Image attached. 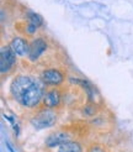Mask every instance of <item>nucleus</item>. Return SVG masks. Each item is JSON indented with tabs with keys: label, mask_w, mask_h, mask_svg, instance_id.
Here are the masks:
<instances>
[{
	"label": "nucleus",
	"mask_w": 133,
	"mask_h": 152,
	"mask_svg": "<svg viewBox=\"0 0 133 152\" xmlns=\"http://www.w3.org/2000/svg\"><path fill=\"white\" fill-rule=\"evenodd\" d=\"M44 87L46 85L40 80H36L28 87V89L25 92L20 99L17 100L19 104H21L25 108H28V109H33V108H37L41 103L43 100V97H44Z\"/></svg>",
	"instance_id": "1"
},
{
	"label": "nucleus",
	"mask_w": 133,
	"mask_h": 152,
	"mask_svg": "<svg viewBox=\"0 0 133 152\" xmlns=\"http://www.w3.org/2000/svg\"><path fill=\"white\" fill-rule=\"evenodd\" d=\"M30 122L36 130L49 129L57 122V113L53 109L44 108L33 115Z\"/></svg>",
	"instance_id": "2"
},
{
	"label": "nucleus",
	"mask_w": 133,
	"mask_h": 152,
	"mask_svg": "<svg viewBox=\"0 0 133 152\" xmlns=\"http://www.w3.org/2000/svg\"><path fill=\"white\" fill-rule=\"evenodd\" d=\"M35 82V78H32L30 76H17L12 79L10 84V94L14 99L17 101L20 99V97L28 89V87Z\"/></svg>",
	"instance_id": "3"
},
{
	"label": "nucleus",
	"mask_w": 133,
	"mask_h": 152,
	"mask_svg": "<svg viewBox=\"0 0 133 152\" xmlns=\"http://www.w3.org/2000/svg\"><path fill=\"white\" fill-rule=\"evenodd\" d=\"M41 82L44 85H49V87H59L64 82V74L59 69L48 68L41 73Z\"/></svg>",
	"instance_id": "4"
},
{
	"label": "nucleus",
	"mask_w": 133,
	"mask_h": 152,
	"mask_svg": "<svg viewBox=\"0 0 133 152\" xmlns=\"http://www.w3.org/2000/svg\"><path fill=\"white\" fill-rule=\"evenodd\" d=\"M16 57L17 56L12 52L9 46L1 48V52H0V72L3 76L9 73L14 68L16 63Z\"/></svg>",
	"instance_id": "5"
},
{
	"label": "nucleus",
	"mask_w": 133,
	"mask_h": 152,
	"mask_svg": "<svg viewBox=\"0 0 133 152\" xmlns=\"http://www.w3.org/2000/svg\"><path fill=\"white\" fill-rule=\"evenodd\" d=\"M47 47H48L47 41L43 37H37L35 40H32L30 42V50H28V55H27L28 59L31 62H36L43 55V52L47 50Z\"/></svg>",
	"instance_id": "6"
},
{
	"label": "nucleus",
	"mask_w": 133,
	"mask_h": 152,
	"mask_svg": "<svg viewBox=\"0 0 133 152\" xmlns=\"http://www.w3.org/2000/svg\"><path fill=\"white\" fill-rule=\"evenodd\" d=\"M70 141V134L66 131H56V132H51L44 140V146L47 149H54V147H59L63 143Z\"/></svg>",
	"instance_id": "7"
},
{
	"label": "nucleus",
	"mask_w": 133,
	"mask_h": 152,
	"mask_svg": "<svg viewBox=\"0 0 133 152\" xmlns=\"http://www.w3.org/2000/svg\"><path fill=\"white\" fill-rule=\"evenodd\" d=\"M62 103V93L56 88H52L49 90H46L42 105L47 109H56Z\"/></svg>",
	"instance_id": "8"
},
{
	"label": "nucleus",
	"mask_w": 133,
	"mask_h": 152,
	"mask_svg": "<svg viewBox=\"0 0 133 152\" xmlns=\"http://www.w3.org/2000/svg\"><path fill=\"white\" fill-rule=\"evenodd\" d=\"M9 47L12 50V52L19 57H24L28 55V50H30V43L27 42L22 37H14L10 41Z\"/></svg>",
	"instance_id": "9"
},
{
	"label": "nucleus",
	"mask_w": 133,
	"mask_h": 152,
	"mask_svg": "<svg viewBox=\"0 0 133 152\" xmlns=\"http://www.w3.org/2000/svg\"><path fill=\"white\" fill-rule=\"evenodd\" d=\"M70 82H74V83H77V84L80 85V87L85 90L89 103H91V104H93L94 100H95V95H96V92H95V89H94L93 85H91L90 82L85 80V79H79V78H72V79H70Z\"/></svg>",
	"instance_id": "10"
},
{
	"label": "nucleus",
	"mask_w": 133,
	"mask_h": 152,
	"mask_svg": "<svg viewBox=\"0 0 133 152\" xmlns=\"http://www.w3.org/2000/svg\"><path fill=\"white\" fill-rule=\"evenodd\" d=\"M57 152H84L81 143L75 140H70V141L63 143L62 146L58 147Z\"/></svg>",
	"instance_id": "11"
},
{
	"label": "nucleus",
	"mask_w": 133,
	"mask_h": 152,
	"mask_svg": "<svg viewBox=\"0 0 133 152\" xmlns=\"http://www.w3.org/2000/svg\"><path fill=\"white\" fill-rule=\"evenodd\" d=\"M26 19H27V24H31V25L36 26L37 28L43 26V24H44L42 16H41L40 14H37V13H33V11H27Z\"/></svg>",
	"instance_id": "12"
},
{
	"label": "nucleus",
	"mask_w": 133,
	"mask_h": 152,
	"mask_svg": "<svg viewBox=\"0 0 133 152\" xmlns=\"http://www.w3.org/2000/svg\"><path fill=\"white\" fill-rule=\"evenodd\" d=\"M81 114L84 115V116H86V118L94 116V115L96 114V108L94 106V104L89 103V104H86V105L84 106V108L81 109Z\"/></svg>",
	"instance_id": "13"
},
{
	"label": "nucleus",
	"mask_w": 133,
	"mask_h": 152,
	"mask_svg": "<svg viewBox=\"0 0 133 152\" xmlns=\"http://www.w3.org/2000/svg\"><path fill=\"white\" fill-rule=\"evenodd\" d=\"M88 152H107L105 147H102V146H100V145H91L89 147V150Z\"/></svg>",
	"instance_id": "14"
},
{
	"label": "nucleus",
	"mask_w": 133,
	"mask_h": 152,
	"mask_svg": "<svg viewBox=\"0 0 133 152\" xmlns=\"http://www.w3.org/2000/svg\"><path fill=\"white\" fill-rule=\"evenodd\" d=\"M25 31H26V34H28V35H33L37 31V27L33 26V25H31V24H27L26 28H25Z\"/></svg>",
	"instance_id": "15"
},
{
	"label": "nucleus",
	"mask_w": 133,
	"mask_h": 152,
	"mask_svg": "<svg viewBox=\"0 0 133 152\" xmlns=\"http://www.w3.org/2000/svg\"><path fill=\"white\" fill-rule=\"evenodd\" d=\"M12 129H14L15 136H19V134H20V126H19V124H14V125H12Z\"/></svg>",
	"instance_id": "16"
},
{
	"label": "nucleus",
	"mask_w": 133,
	"mask_h": 152,
	"mask_svg": "<svg viewBox=\"0 0 133 152\" xmlns=\"http://www.w3.org/2000/svg\"><path fill=\"white\" fill-rule=\"evenodd\" d=\"M6 147H7V150H9L10 152H15V151H14V149L11 147V145H10L9 142H6Z\"/></svg>",
	"instance_id": "17"
}]
</instances>
